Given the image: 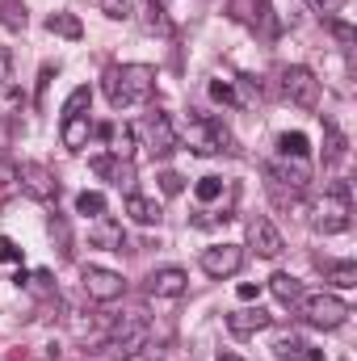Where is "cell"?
<instances>
[{
  "mask_svg": "<svg viewBox=\"0 0 357 361\" xmlns=\"http://www.w3.org/2000/svg\"><path fill=\"white\" fill-rule=\"evenodd\" d=\"M101 85H105L109 105L122 109V105L147 101L156 92V68H147V63H114V68H105Z\"/></svg>",
  "mask_w": 357,
  "mask_h": 361,
  "instance_id": "cell-1",
  "label": "cell"
},
{
  "mask_svg": "<svg viewBox=\"0 0 357 361\" xmlns=\"http://www.w3.org/2000/svg\"><path fill=\"white\" fill-rule=\"evenodd\" d=\"M147 341H152V324H147V315H143V311H131L126 319L114 324V332H109V341H105L101 349H105V357L126 361V357H135V353H143Z\"/></svg>",
  "mask_w": 357,
  "mask_h": 361,
  "instance_id": "cell-2",
  "label": "cell"
},
{
  "mask_svg": "<svg viewBox=\"0 0 357 361\" xmlns=\"http://www.w3.org/2000/svg\"><path fill=\"white\" fill-rule=\"evenodd\" d=\"M298 315H303L311 328L332 332V328H341V324L349 319V302L337 298V294H303V298H298Z\"/></svg>",
  "mask_w": 357,
  "mask_h": 361,
  "instance_id": "cell-3",
  "label": "cell"
},
{
  "mask_svg": "<svg viewBox=\"0 0 357 361\" xmlns=\"http://www.w3.org/2000/svg\"><path fill=\"white\" fill-rule=\"evenodd\" d=\"M349 223H353V214H349V185H337V189L324 193V202L315 206L311 227H315L320 235H341V231H349Z\"/></svg>",
  "mask_w": 357,
  "mask_h": 361,
  "instance_id": "cell-4",
  "label": "cell"
},
{
  "mask_svg": "<svg viewBox=\"0 0 357 361\" xmlns=\"http://www.w3.org/2000/svg\"><path fill=\"white\" fill-rule=\"evenodd\" d=\"M185 139H189V147H193L198 156L240 152V147H236V139H231V130H227L219 118H193V122H189V130H185Z\"/></svg>",
  "mask_w": 357,
  "mask_h": 361,
  "instance_id": "cell-5",
  "label": "cell"
},
{
  "mask_svg": "<svg viewBox=\"0 0 357 361\" xmlns=\"http://www.w3.org/2000/svg\"><path fill=\"white\" fill-rule=\"evenodd\" d=\"M227 17L240 21V25H248V30H257L261 38H273L277 34V21H273L269 0H227Z\"/></svg>",
  "mask_w": 357,
  "mask_h": 361,
  "instance_id": "cell-6",
  "label": "cell"
},
{
  "mask_svg": "<svg viewBox=\"0 0 357 361\" xmlns=\"http://www.w3.org/2000/svg\"><path fill=\"white\" fill-rule=\"evenodd\" d=\"M282 92L298 105V109H320V80L307 68H282Z\"/></svg>",
  "mask_w": 357,
  "mask_h": 361,
  "instance_id": "cell-7",
  "label": "cell"
},
{
  "mask_svg": "<svg viewBox=\"0 0 357 361\" xmlns=\"http://www.w3.org/2000/svg\"><path fill=\"white\" fill-rule=\"evenodd\" d=\"M17 180H21V189H25L34 202H55V197H59V177H55L47 164H38V160H25V164L17 169Z\"/></svg>",
  "mask_w": 357,
  "mask_h": 361,
  "instance_id": "cell-8",
  "label": "cell"
},
{
  "mask_svg": "<svg viewBox=\"0 0 357 361\" xmlns=\"http://www.w3.org/2000/svg\"><path fill=\"white\" fill-rule=\"evenodd\" d=\"M80 286H85V294H89L92 302H114V298H122V290H126L122 273L101 269V265H85V273H80Z\"/></svg>",
  "mask_w": 357,
  "mask_h": 361,
  "instance_id": "cell-9",
  "label": "cell"
},
{
  "mask_svg": "<svg viewBox=\"0 0 357 361\" xmlns=\"http://www.w3.org/2000/svg\"><path fill=\"white\" fill-rule=\"evenodd\" d=\"M143 130H147L152 156H173V152H177V126H173V118H169L164 109H152L147 122H143Z\"/></svg>",
  "mask_w": 357,
  "mask_h": 361,
  "instance_id": "cell-10",
  "label": "cell"
},
{
  "mask_svg": "<svg viewBox=\"0 0 357 361\" xmlns=\"http://www.w3.org/2000/svg\"><path fill=\"white\" fill-rule=\"evenodd\" d=\"M248 248H253L257 257L273 261V257H282L286 240H282V231H277V227L269 223L265 214H257V219H248Z\"/></svg>",
  "mask_w": 357,
  "mask_h": 361,
  "instance_id": "cell-11",
  "label": "cell"
},
{
  "mask_svg": "<svg viewBox=\"0 0 357 361\" xmlns=\"http://www.w3.org/2000/svg\"><path fill=\"white\" fill-rule=\"evenodd\" d=\"M240 265H244V248L240 244H214V248L202 252V269L210 277H231V273H240Z\"/></svg>",
  "mask_w": 357,
  "mask_h": 361,
  "instance_id": "cell-12",
  "label": "cell"
},
{
  "mask_svg": "<svg viewBox=\"0 0 357 361\" xmlns=\"http://www.w3.org/2000/svg\"><path fill=\"white\" fill-rule=\"evenodd\" d=\"M89 240H92V248H105V252H122V248H126V231H122V223L109 219V214L92 219Z\"/></svg>",
  "mask_w": 357,
  "mask_h": 361,
  "instance_id": "cell-13",
  "label": "cell"
},
{
  "mask_svg": "<svg viewBox=\"0 0 357 361\" xmlns=\"http://www.w3.org/2000/svg\"><path fill=\"white\" fill-rule=\"evenodd\" d=\"M269 324H273V315L261 311V307H244V311L227 315V332L231 336H257V332H265Z\"/></svg>",
  "mask_w": 357,
  "mask_h": 361,
  "instance_id": "cell-14",
  "label": "cell"
},
{
  "mask_svg": "<svg viewBox=\"0 0 357 361\" xmlns=\"http://www.w3.org/2000/svg\"><path fill=\"white\" fill-rule=\"evenodd\" d=\"M92 173H101V177L114 180L118 189L135 193V160H118V156H97V160H92Z\"/></svg>",
  "mask_w": 357,
  "mask_h": 361,
  "instance_id": "cell-15",
  "label": "cell"
},
{
  "mask_svg": "<svg viewBox=\"0 0 357 361\" xmlns=\"http://www.w3.org/2000/svg\"><path fill=\"white\" fill-rule=\"evenodd\" d=\"M185 286H189L185 269H173V265H169V269H156L147 277V294H156V298H181Z\"/></svg>",
  "mask_w": 357,
  "mask_h": 361,
  "instance_id": "cell-16",
  "label": "cell"
},
{
  "mask_svg": "<svg viewBox=\"0 0 357 361\" xmlns=\"http://www.w3.org/2000/svg\"><path fill=\"white\" fill-rule=\"evenodd\" d=\"M269 177H277L282 185H290V189H307V180H311V169H307V160H290V156H282L277 164H269Z\"/></svg>",
  "mask_w": 357,
  "mask_h": 361,
  "instance_id": "cell-17",
  "label": "cell"
},
{
  "mask_svg": "<svg viewBox=\"0 0 357 361\" xmlns=\"http://www.w3.org/2000/svg\"><path fill=\"white\" fill-rule=\"evenodd\" d=\"M126 214L135 219V223H143V227H152V223H160V202L156 197H143V193H126Z\"/></svg>",
  "mask_w": 357,
  "mask_h": 361,
  "instance_id": "cell-18",
  "label": "cell"
},
{
  "mask_svg": "<svg viewBox=\"0 0 357 361\" xmlns=\"http://www.w3.org/2000/svg\"><path fill=\"white\" fill-rule=\"evenodd\" d=\"M89 135H92L89 114H80V118H63V130H59V139H63V147H68V152H80V147L89 143Z\"/></svg>",
  "mask_w": 357,
  "mask_h": 361,
  "instance_id": "cell-19",
  "label": "cell"
},
{
  "mask_svg": "<svg viewBox=\"0 0 357 361\" xmlns=\"http://www.w3.org/2000/svg\"><path fill=\"white\" fill-rule=\"evenodd\" d=\"M269 290H273V298L286 302V307H294V302L303 298V281L290 277V273H273V277H269Z\"/></svg>",
  "mask_w": 357,
  "mask_h": 361,
  "instance_id": "cell-20",
  "label": "cell"
},
{
  "mask_svg": "<svg viewBox=\"0 0 357 361\" xmlns=\"http://www.w3.org/2000/svg\"><path fill=\"white\" fill-rule=\"evenodd\" d=\"M143 30H147V34H160V38H169V34H173L169 8H164L160 0H147V8H143Z\"/></svg>",
  "mask_w": 357,
  "mask_h": 361,
  "instance_id": "cell-21",
  "label": "cell"
},
{
  "mask_svg": "<svg viewBox=\"0 0 357 361\" xmlns=\"http://www.w3.org/2000/svg\"><path fill=\"white\" fill-rule=\"evenodd\" d=\"M324 265V277L337 286V290H353L357 286V265L353 261H320Z\"/></svg>",
  "mask_w": 357,
  "mask_h": 361,
  "instance_id": "cell-22",
  "label": "cell"
},
{
  "mask_svg": "<svg viewBox=\"0 0 357 361\" xmlns=\"http://www.w3.org/2000/svg\"><path fill=\"white\" fill-rule=\"evenodd\" d=\"M47 30H51V34H59V38H72V42H76V38H85V25H80V17H76V13H51V17H47Z\"/></svg>",
  "mask_w": 357,
  "mask_h": 361,
  "instance_id": "cell-23",
  "label": "cell"
},
{
  "mask_svg": "<svg viewBox=\"0 0 357 361\" xmlns=\"http://www.w3.org/2000/svg\"><path fill=\"white\" fill-rule=\"evenodd\" d=\"M109 152L118 156V160H135V126H114L109 130Z\"/></svg>",
  "mask_w": 357,
  "mask_h": 361,
  "instance_id": "cell-24",
  "label": "cell"
},
{
  "mask_svg": "<svg viewBox=\"0 0 357 361\" xmlns=\"http://www.w3.org/2000/svg\"><path fill=\"white\" fill-rule=\"evenodd\" d=\"M277 152L290 156V160H307V156H311V139H307L303 130H286V135L277 139Z\"/></svg>",
  "mask_w": 357,
  "mask_h": 361,
  "instance_id": "cell-25",
  "label": "cell"
},
{
  "mask_svg": "<svg viewBox=\"0 0 357 361\" xmlns=\"http://www.w3.org/2000/svg\"><path fill=\"white\" fill-rule=\"evenodd\" d=\"M0 21H4L8 30H25V25H30V13H25L21 0H0Z\"/></svg>",
  "mask_w": 357,
  "mask_h": 361,
  "instance_id": "cell-26",
  "label": "cell"
},
{
  "mask_svg": "<svg viewBox=\"0 0 357 361\" xmlns=\"http://www.w3.org/2000/svg\"><path fill=\"white\" fill-rule=\"evenodd\" d=\"M273 357H277V361H307V345H303L298 336H277Z\"/></svg>",
  "mask_w": 357,
  "mask_h": 361,
  "instance_id": "cell-27",
  "label": "cell"
},
{
  "mask_svg": "<svg viewBox=\"0 0 357 361\" xmlns=\"http://www.w3.org/2000/svg\"><path fill=\"white\" fill-rule=\"evenodd\" d=\"M89 105H92V89L89 85H80V89H72V97L63 101V118H80Z\"/></svg>",
  "mask_w": 357,
  "mask_h": 361,
  "instance_id": "cell-28",
  "label": "cell"
},
{
  "mask_svg": "<svg viewBox=\"0 0 357 361\" xmlns=\"http://www.w3.org/2000/svg\"><path fill=\"white\" fill-rule=\"evenodd\" d=\"M76 214L101 219V214H105V193H92V189H85V193L76 197Z\"/></svg>",
  "mask_w": 357,
  "mask_h": 361,
  "instance_id": "cell-29",
  "label": "cell"
},
{
  "mask_svg": "<svg viewBox=\"0 0 357 361\" xmlns=\"http://www.w3.org/2000/svg\"><path fill=\"white\" fill-rule=\"evenodd\" d=\"M219 193H223V177H202L193 185V197H198V202H214Z\"/></svg>",
  "mask_w": 357,
  "mask_h": 361,
  "instance_id": "cell-30",
  "label": "cell"
},
{
  "mask_svg": "<svg viewBox=\"0 0 357 361\" xmlns=\"http://www.w3.org/2000/svg\"><path fill=\"white\" fill-rule=\"evenodd\" d=\"M101 8H105V17H114V21L135 17V4H131V0H101Z\"/></svg>",
  "mask_w": 357,
  "mask_h": 361,
  "instance_id": "cell-31",
  "label": "cell"
},
{
  "mask_svg": "<svg viewBox=\"0 0 357 361\" xmlns=\"http://www.w3.org/2000/svg\"><path fill=\"white\" fill-rule=\"evenodd\" d=\"M341 156H345V139H341V130H337V126H328V152H324V160H328V164H337Z\"/></svg>",
  "mask_w": 357,
  "mask_h": 361,
  "instance_id": "cell-32",
  "label": "cell"
},
{
  "mask_svg": "<svg viewBox=\"0 0 357 361\" xmlns=\"http://www.w3.org/2000/svg\"><path fill=\"white\" fill-rule=\"evenodd\" d=\"M328 30L337 34V42H341V47H353V42H357V30H353V25H345V21H328Z\"/></svg>",
  "mask_w": 357,
  "mask_h": 361,
  "instance_id": "cell-33",
  "label": "cell"
},
{
  "mask_svg": "<svg viewBox=\"0 0 357 361\" xmlns=\"http://www.w3.org/2000/svg\"><path fill=\"white\" fill-rule=\"evenodd\" d=\"M210 101H223V105H236V89L223 85V80H210Z\"/></svg>",
  "mask_w": 357,
  "mask_h": 361,
  "instance_id": "cell-34",
  "label": "cell"
},
{
  "mask_svg": "<svg viewBox=\"0 0 357 361\" xmlns=\"http://www.w3.org/2000/svg\"><path fill=\"white\" fill-rule=\"evenodd\" d=\"M160 189H164L169 197H177L181 189H185V180H181V173H160Z\"/></svg>",
  "mask_w": 357,
  "mask_h": 361,
  "instance_id": "cell-35",
  "label": "cell"
},
{
  "mask_svg": "<svg viewBox=\"0 0 357 361\" xmlns=\"http://www.w3.org/2000/svg\"><path fill=\"white\" fill-rule=\"evenodd\" d=\"M0 261H8V265H21V248H17L13 240H0Z\"/></svg>",
  "mask_w": 357,
  "mask_h": 361,
  "instance_id": "cell-36",
  "label": "cell"
},
{
  "mask_svg": "<svg viewBox=\"0 0 357 361\" xmlns=\"http://www.w3.org/2000/svg\"><path fill=\"white\" fill-rule=\"evenodd\" d=\"M311 4H315V8H320L324 17H337V13H341V8H345L349 0H311Z\"/></svg>",
  "mask_w": 357,
  "mask_h": 361,
  "instance_id": "cell-37",
  "label": "cell"
},
{
  "mask_svg": "<svg viewBox=\"0 0 357 361\" xmlns=\"http://www.w3.org/2000/svg\"><path fill=\"white\" fill-rule=\"evenodd\" d=\"M13 180H17V164H13V160H0V189L13 185Z\"/></svg>",
  "mask_w": 357,
  "mask_h": 361,
  "instance_id": "cell-38",
  "label": "cell"
},
{
  "mask_svg": "<svg viewBox=\"0 0 357 361\" xmlns=\"http://www.w3.org/2000/svg\"><path fill=\"white\" fill-rule=\"evenodd\" d=\"M236 294H240L244 302H253V298L261 294V286H257V281H240V290H236Z\"/></svg>",
  "mask_w": 357,
  "mask_h": 361,
  "instance_id": "cell-39",
  "label": "cell"
},
{
  "mask_svg": "<svg viewBox=\"0 0 357 361\" xmlns=\"http://www.w3.org/2000/svg\"><path fill=\"white\" fill-rule=\"evenodd\" d=\"M8 143H13V126L0 118V147H8Z\"/></svg>",
  "mask_w": 357,
  "mask_h": 361,
  "instance_id": "cell-40",
  "label": "cell"
},
{
  "mask_svg": "<svg viewBox=\"0 0 357 361\" xmlns=\"http://www.w3.org/2000/svg\"><path fill=\"white\" fill-rule=\"evenodd\" d=\"M4 80H8V51L0 47V85H4Z\"/></svg>",
  "mask_w": 357,
  "mask_h": 361,
  "instance_id": "cell-41",
  "label": "cell"
},
{
  "mask_svg": "<svg viewBox=\"0 0 357 361\" xmlns=\"http://www.w3.org/2000/svg\"><path fill=\"white\" fill-rule=\"evenodd\" d=\"M219 361H244V357H236V353H223V357H219Z\"/></svg>",
  "mask_w": 357,
  "mask_h": 361,
  "instance_id": "cell-42",
  "label": "cell"
}]
</instances>
